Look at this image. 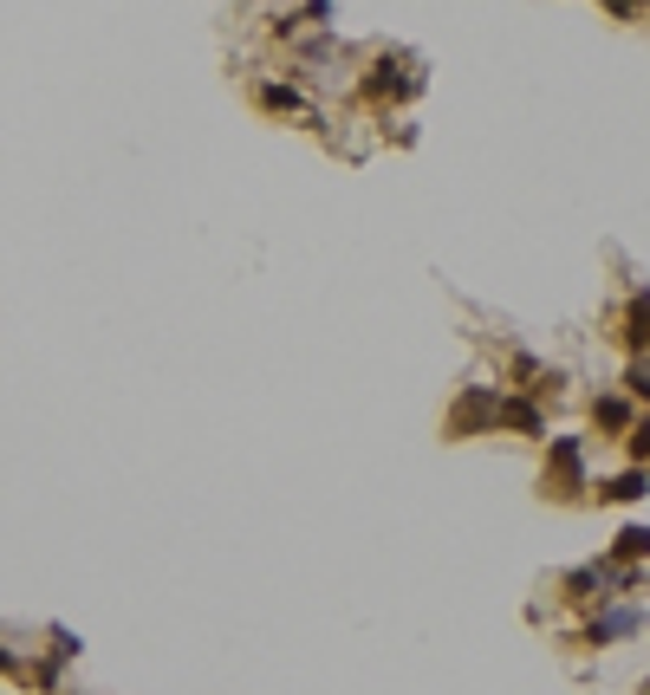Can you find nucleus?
Listing matches in <instances>:
<instances>
[{"label": "nucleus", "instance_id": "nucleus-1", "mask_svg": "<svg viewBox=\"0 0 650 695\" xmlns=\"http://www.w3.org/2000/svg\"><path fill=\"white\" fill-rule=\"evenodd\" d=\"M0 670H13V657H0Z\"/></svg>", "mask_w": 650, "mask_h": 695}]
</instances>
